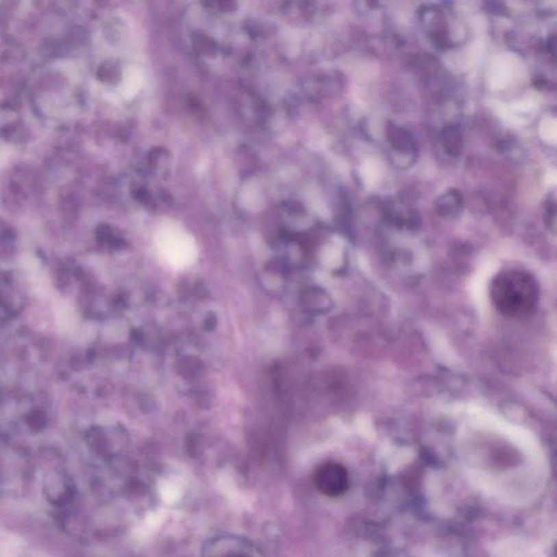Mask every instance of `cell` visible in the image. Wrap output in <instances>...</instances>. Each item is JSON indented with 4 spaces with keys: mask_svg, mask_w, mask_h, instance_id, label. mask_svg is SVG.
I'll return each instance as SVG.
<instances>
[{
    "mask_svg": "<svg viewBox=\"0 0 557 557\" xmlns=\"http://www.w3.org/2000/svg\"><path fill=\"white\" fill-rule=\"evenodd\" d=\"M460 205H462V197H460V194L457 193V192H453V190L442 196L436 201V208H438V212H441L443 214L455 212L458 209Z\"/></svg>",
    "mask_w": 557,
    "mask_h": 557,
    "instance_id": "8992f818",
    "label": "cell"
},
{
    "mask_svg": "<svg viewBox=\"0 0 557 557\" xmlns=\"http://www.w3.org/2000/svg\"><path fill=\"white\" fill-rule=\"evenodd\" d=\"M203 557H262L251 542L234 536H216L208 540Z\"/></svg>",
    "mask_w": 557,
    "mask_h": 557,
    "instance_id": "3957f363",
    "label": "cell"
},
{
    "mask_svg": "<svg viewBox=\"0 0 557 557\" xmlns=\"http://www.w3.org/2000/svg\"><path fill=\"white\" fill-rule=\"evenodd\" d=\"M490 294L501 314L510 318L523 317L536 307L539 286L529 272L505 270L494 277Z\"/></svg>",
    "mask_w": 557,
    "mask_h": 557,
    "instance_id": "6da1fadb",
    "label": "cell"
},
{
    "mask_svg": "<svg viewBox=\"0 0 557 557\" xmlns=\"http://www.w3.org/2000/svg\"><path fill=\"white\" fill-rule=\"evenodd\" d=\"M442 142H443L445 151L451 156H458L462 147V134L456 127L449 125L445 127L442 132Z\"/></svg>",
    "mask_w": 557,
    "mask_h": 557,
    "instance_id": "5b68a950",
    "label": "cell"
},
{
    "mask_svg": "<svg viewBox=\"0 0 557 557\" xmlns=\"http://www.w3.org/2000/svg\"><path fill=\"white\" fill-rule=\"evenodd\" d=\"M388 140L392 147L399 153H412L416 151V144L410 136V133L405 129H399L394 125H388L386 129Z\"/></svg>",
    "mask_w": 557,
    "mask_h": 557,
    "instance_id": "277c9868",
    "label": "cell"
},
{
    "mask_svg": "<svg viewBox=\"0 0 557 557\" xmlns=\"http://www.w3.org/2000/svg\"><path fill=\"white\" fill-rule=\"evenodd\" d=\"M312 482L318 491L325 497H340L349 488V473L338 462H325L314 470Z\"/></svg>",
    "mask_w": 557,
    "mask_h": 557,
    "instance_id": "7a4b0ae2",
    "label": "cell"
}]
</instances>
